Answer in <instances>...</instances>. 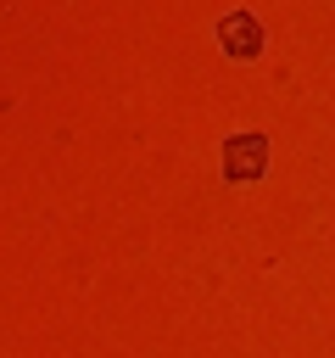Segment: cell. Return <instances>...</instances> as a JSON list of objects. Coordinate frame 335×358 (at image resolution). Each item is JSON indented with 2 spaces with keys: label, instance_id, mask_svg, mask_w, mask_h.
Instances as JSON below:
<instances>
[{
  "label": "cell",
  "instance_id": "1",
  "mask_svg": "<svg viewBox=\"0 0 335 358\" xmlns=\"http://www.w3.org/2000/svg\"><path fill=\"white\" fill-rule=\"evenodd\" d=\"M268 173V140L262 134H234V140H223V179L229 185H257Z\"/></svg>",
  "mask_w": 335,
  "mask_h": 358
},
{
  "label": "cell",
  "instance_id": "2",
  "mask_svg": "<svg viewBox=\"0 0 335 358\" xmlns=\"http://www.w3.org/2000/svg\"><path fill=\"white\" fill-rule=\"evenodd\" d=\"M218 45L234 56V62H251L262 45H268V34H262V22H257V11H229L223 22H218Z\"/></svg>",
  "mask_w": 335,
  "mask_h": 358
}]
</instances>
